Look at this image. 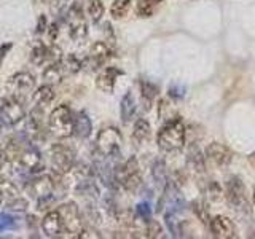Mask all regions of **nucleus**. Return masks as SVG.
<instances>
[{"mask_svg":"<svg viewBox=\"0 0 255 239\" xmlns=\"http://www.w3.org/2000/svg\"><path fill=\"white\" fill-rule=\"evenodd\" d=\"M187 129L180 118H172L159 127L156 143L166 153H179L185 147Z\"/></svg>","mask_w":255,"mask_h":239,"instance_id":"obj_1","label":"nucleus"},{"mask_svg":"<svg viewBox=\"0 0 255 239\" xmlns=\"http://www.w3.org/2000/svg\"><path fill=\"white\" fill-rule=\"evenodd\" d=\"M48 129L59 139H67L74 134V114L66 104L56 107L48 117Z\"/></svg>","mask_w":255,"mask_h":239,"instance_id":"obj_2","label":"nucleus"},{"mask_svg":"<svg viewBox=\"0 0 255 239\" xmlns=\"http://www.w3.org/2000/svg\"><path fill=\"white\" fill-rule=\"evenodd\" d=\"M115 182H118L128 191H137L142 185V174L139 161L135 156H131L125 164L117 167Z\"/></svg>","mask_w":255,"mask_h":239,"instance_id":"obj_3","label":"nucleus"},{"mask_svg":"<svg viewBox=\"0 0 255 239\" xmlns=\"http://www.w3.org/2000/svg\"><path fill=\"white\" fill-rule=\"evenodd\" d=\"M123 143V135L117 127L109 126L99 131L96 137V148L102 156H114L117 155Z\"/></svg>","mask_w":255,"mask_h":239,"instance_id":"obj_4","label":"nucleus"},{"mask_svg":"<svg viewBox=\"0 0 255 239\" xmlns=\"http://www.w3.org/2000/svg\"><path fill=\"white\" fill-rule=\"evenodd\" d=\"M67 24H69V35L75 43H83L88 37V26L83 16L82 3L75 0L67 13Z\"/></svg>","mask_w":255,"mask_h":239,"instance_id":"obj_5","label":"nucleus"},{"mask_svg":"<svg viewBox=\"0 0 255 239\" xmlns=\"http://www.w3.org/2000/svg\"><path fill=\"white\" fill-rule=\"evenodd\" d=\"M53 167L58 174H67L75 166V150L67 143H53L50 148Z\"/></svg>","mask_w":255,"mask_h":239,"instance_id":"obj_6","label":"nucleus"},{"mask_svg":"<svg viewBox=\"0 0 255 239\" xmlns=\"http://www.w3.org/2000/svg\"><path fill=\"white\" fill-rule=\"evenodd\" d=\"M34 88H35V78L29 72H18V74L10 77L6 83V90L10 93V96H13L19 102L26 101L29 98V94L34 91Z\"/></svg>","mask_w":255,"mask_h":239,"instance_id":"obj_7","label":"nucleus"},{"mask_svg":"<svg viewBox=\"0 0 255 239\" xmlns=\"http://www.w3.org/2000/svg\"><path fill=\"white\" fill-rule=\"evenodd\" d=\"M58 211H59L62 225H64V231L78 236L80 231L83 230V220H82V215H80L78 206L74 201H69V203L61 204L58 207Z\"/></svg>","mask_w":255,"mask_h":239,"instance_id":"obj_8","label":"nucleus"},{"mask_svg":"<svg viewBox=\"0 0 255 239\" xmlns=\"http://www.w3.org/2000/svg\"><path fill=\"white\" fill-rule=\"evenodd\" d=\"M225 198L228 204L233 207V209H239L243 211L247 207L249 204V198H247V191H246V187L243 180L233 175V177H230L227 185H225Z\"/></svg>","mask_w":255,"mask_h":239,"instance_id":"obj_9","label":"nucleus"},{"mask_svg":"<svg viewBox=\"0 0 255 239\" xmlns=\"http://www.w3.org/2000/svg\"><path fill=\"white\" fill-rule=\"evenodd\" d=\"M0 117L8 124H18L26 118V110L22 107V102L14 99L13 96L0 99Z\"/></svg>","mask_w":255,"mask_h":239,"instance_id":"obj_10","label":"nucleus"},{"mask_svg":"<svg viewBox=\"0 0 255 239\" xmlns=\"http://www.w3.org/2000/svg\"><path fill=\"white\" fill-rule=\"evenodd\" d=\"M0 199L6 204L8 209L13 211H24L27 207V201L21 196L18 187L6 179L0 180Z\"/></svg>","mask_w":255,"mask_h":239,"instance_id":"obj_11","label":"nucleus"},{"mask_svg":"<svg viewBox=\"0 0 255 239\" xmlns=\"http://www.w3.org/2000/svg\"><path fill=\"white\" fill-rule=\"evenodd\" d=\"M207 227H209V231L212 233L214 238H219V239L236 238L235 223L231 219L225 217V215H215V217H211Z\"/></svg>","mask_w":255,"mask_h":239,"instance_id":"obj_12","label":"nucleus"},{"mask_svg":"<svg viewBox=\"0 0 255 239\" xmlns=\"http://www.w3.org/2000/svg\"><path fill=\"white\" fill-rule=\"evenodd\" d=\"M112 53H114V51H112V48H110V45L107 42H96L91 46L88 59L83 61V66H85V64H88L90 70L99 69L112 58Z\"/></svg>","mask_w":255,"mask_h":239,"instance_id":"obj_13","label":"nucleus"},{"mask_svg":"<svg viewBox=\"0 0 255 239\" xmlns=\"http://www.w3.org/2000/svg\"><path fill=\"white\" fill-rule=\"evenodd\" d=\"M206 158L212 161L215 166L219 167H225L231 163V158H233V153L231 150L223 145L220 142H212L206 147Z\"/></svg>","mask_w":255,"mask_h":239,"instance_id":"obj_14","label":"nucleus"},{"mask_svg":"<svg viewBox=\"0 0 255 239\" xmlns=\"http://www.w3.org/2000/svg\"><path fill=\"white\" fill-rule=\"evenodd\" d=\"M18 164L21 167H24L26 171L29 172H40L43 171V159L40 151L34 147H29V148H22L19 159H18Z\"/></svg>","mask_w":255,"mask_h":239,"instance_id":"obj_15","label":"nucleus"},{"mask_svg":"<svg viewBox=\"0 0 255 239\" xmlns=\"http://www.w3.org/2000/svg\"><path fill=\"white\" fill-rule=\"evenodd\" d=\"M53 190H54V180L51 175H40V177L29 182V185H26L27 193L35 198L53 195Z\"/></svg>","mask_w":255,"mask_h":239,"instance_id":"obj_16","label":"nucleus"},{"mask_svg":"<svg viewBox=\"0 0 255 239\" xmlns=\"http://www.w3.org/2000/svg\"><path fill=\"white\" fill-rule=\"evenodd\" d=\"M123 75V70H120L118 67H106L96 78V86L99 88L102 93H114V88L118 77Z\"/></svg>","mask_w":255,"mask_h":239,"instance_id":"obj_17","label":"nucleus"},{"mask_svg":"<svg viewBox=\"0 0 255 239\" xmlns=\"http://www.w3.org/2000/svg\"><path fill=\"white\" fill-rule=\"evenodd\" d=\"M42 230L48 238H56L62 233L64 225H62V220H61V215H59L58 209L46 212V215L42 220Z\"/></svg>","mask_w":255,"mask_h":239,"instance_id":"obj_18","label":"nucleus"},{"mask_svg":"<svg viewBox=\"0 0 255 239\" xmlns=\"http://www.w3.org/2000/svg\"><path fill=\"white\" fill-rule=\"evenodd\" d=\"M21 151H22V147L16 137H6L2 145H0V156L8 163L18 161Z\"/></svg>","mask_w":255,"mask_h":239,"instance_id":"obj_19","label":"nucleus"},{"mask_svg":"<svg viewBox=\"0 0 255 239\" xmlns=\"http://www.w3.org/2000/svg\"><path fill=\"white\" fill-rule=\"evenodd\" d=\"M54 98H56L54 88L51 85H46V83L42 85L40 88H37L34 96H32L35 107H40V109H46L48 106H51V102L54 101Z\"/></svg>","mask_w":255,"mask_h":239,"instance_id":"obj_20","label":"nucleus"},{"mask_svg":"<svg viewBox=\"0 0 255 239\" xmlns=\"http://www.w3.org/2000/svg\"><path fill=\"white\" fill-rule=\"evenodd\" d=\"M93 131L91 120L85 112H78L74 117V134H77V137L80 139H88Z\"/></svg>","mask_w":255,"mask_h":239,"instance_id":"obj_21","label":"nucleus"},{"mask_svg":"<svg viewBox=\"0 0 255 239\" xmlns=\"http://www.w3.org/2000/svg\"><path fill=\"white\" fill-rule=\"evenodd\" d=\"M135 114V99L132 93H126L120 104V115H122L123 123H129Z\"/></svg>","mask_w":255,"mask_h":239,"instance_id":"obj_22","label":"nucleus"},{"mask_svg":"<svg viewBox=\"0 0 255 239\" xmlns=\"http://www.w3.org/2000/svg\"><path fill=\"white\" fill-rule=\"evenodd\" d=\"M62 75H64V70H62L61 62H51L50 66L43 70V82L51 86L59 85L62 82Z\"/></svg>","mask_w":255,"mask_h":239,"instance_id":"obj_23","label":"nucleus"},{"mask_svg":"<svg viewBox=\"0 0 255 239\" xmlns=\"http://www.w3.org/2000/svg\"><path fill=\"white\" fill-rule=\"evenodd\" d=\"M150 123L147 121L145 118H139L137 121L134 123V127H132V140L134 143H143L145 140H148L150 137Z\"/></svg>","mask_w":255,"mask_h":239,"instance_id":"obj_24","label":"nucleus"},{"mask_svg":"<svg viewBox=\"0 0 255 239\" xmlns=\"http://www.w3.org/2000/svg\"><path fill=\"white\" fill-rule=\"evenodd\" d=\"M50 59V46H46L42 42H35L30 50V62L34 66H42L43 62Z\"/></svg>","mask_w":255,"mask_h":239,"instance_id":"obj_25","label":"nucleus"},{"mask_svg":"<svg viewBox=\"0 0 255 239\" xmlns=\"http://www.w3.org/2000/svg\"><path fill=\"white\" fill-rule=\"evenodd\" d=\"M163 0H139L135 5V13L139 18H150L153 16Z\"/></svg>","mask_w":255,"mask_h":239,"instance_id":"obj_26","label":"nucleus"},{"mask_svg":"<svg viewBox=\"0 0 255 239\" xmlns=\"http://www.w3.org/2000/svg\"><path fill=\"white\" fill-rule=\"evenodd\" d=\"M180 212H174V211H166L164 214V220H166V227L171 231V235L175 238L183 236V228H182V220L179 219Z\"/></svg>","mask_w":255,"mask_h":239,"instance_id":"obj_27","label":"nucleus"},{"mask_svg":"<svg viewBox=\"0 0 255 239\" xmlns=\"http://www.w3.org/2000/svg\"><path fill=\"white\" fill-rule=\"evenodd\" d=\"M61 66H62V70H64V72H67V74H72V75H74V74H78V72L83 69V61H80V59L77 58V54L70 53V54L62 56Z\"/></svg>","mask_w":255,"mask_h":239,"instance_id":"obj_28","label":"nucleus"},{"mask_svg":"<svg viewBox=\"0 0 255 239\" xmlns=\"http://www.w3.org/2000/svg\"><path fill=\"white\" fill-rule=\"evenodd\" d=\"M131 8V0H114L110 6V14L114 19H122L128 14Z\"/></svg>","mask_w":255,"mask_h":239,"instance_id":"obj_29","label":"nucleus"},{"mask_svg":"<svg viewBox=\"0 0 255 239\" xmlns=\"http://www.w3.org/2000/svg\"><path fill=\"white\" fill-rule=\"evenodd\" d=\"M88 14L93 22H99L104 16V3L102 0H88Z\"/></svg>","mask_w":255,"mask_h":239,"instance_id":"obj_30","label":"nucleus"},{"mask_svg":"<svg viewBox=\"0 0 255 239\" xmlns=\"http://www.w3.org/2000/svg\"><path fill=\"white\" fill-rule=\"evenodd\" d=\"M188 163L195 167L196 171H204V158L201 155V151H199V148H196L195 145L190 148L188 151Z\"/></svg>","mask_w":255,"mask_h":239,"instance_id":"obj_31","label":"nucleus"},{"mask_svg":"<svg viewBox=\"0 0 255 239\" xmlns=\"http://www.w3.org/2000/svg\"><path fill=\"white\" fill-rule=\"evenodd\" d=\"M140 91H142V99L148 104V109H150L151 101H153L158 94V88L150 82H140Z\"/></svg>","mask_w":255,"mask_h":239,"instance_id":"obj_32","label":"nucleus"},{"mask_svg":"<svg viewBox=\"0 0 255 239\" xmlns=\"http://www.w3.org/2000/svg\"><path fill=\"white\" fill-rule=\"evenodd\" d=\"M193 211L196 214V217L201 220L204 225H207V223H209L211 215H209V209H207L204 203H199V201L193 203Z\"/></svg>","mask_w":255,"mask_h":239,"instance_id":"obj_33","label":"nucleus"},{"mask_svg":"<svg viewBox=\"0 0 255 239\" xmlns=\"http://www.w3.org/2000/svg\"><path fill=\"white\" fill-rule=\"evenodd\" d=\"M153 179L158 182V183H166L167 180V175H166V164L161 161V159H158V161L153 164Z\"/></svg>","mask_w":255,"mask_h":239,"instance_id":"obj_34","label":"nucleus"},{"mask_svg":"<svg viewBox=\"0 0 255 239\" xmlns=\"http://www.w3.org/2000/svg\"><path fill=\"white\" fill-rule=\"evenodd\" d=\"M135 215H137L139 219H142L143 222H148L151 220V209L147 203H140L135 207Z\"/></svg>","mask_w":255,"mask_h":239,"instance_id":"obj_35","label":"nucleus"},{"mask_svg":"<svg viewBox=\"0 0 255 239\" xmlns=\"http://www.w3.org/2000/svg\"><path fill=\"white\" fill-rule=\"evenodd\" d=\"M16 227V220L8 214H0V233L6 230H13Z\"/></svg>","mask_w":255,"mask_h":239,"instance_id":"obj_36","label":"nucleus"},{"mask_svg":"<svg viewBox=\"0 0 255 239\" xmlns=\"http://www.w3.org/2000/svg\"><path fill=\"white\" fill-rule=\"evenodd\" d=\"M148 225H147V236L148 238H159L161 236V233H163V228H161V225H159L158 222H155V220H148L147 222Z\"/></svg>","mask_w":255,"mask_h":239,"instance_id":"obj_37","label":"nucleus"},{"mask_svg":"<svg viewBox=\"0 0 255 239\" xmlns=\"http://www.w3.org/2000/svg\"><path fill=\"white\" fill-rule=\"evenodd\" d=\"M187 90H185V86H182V85H174L169 88V96L174 99H182L183 96H185Z\"/></svg>","mask_w":255,"mask_h":239,"instance_id":"obj_38","label":"nucleus"},{"mask_svg":"<svg viewBox=\"0 0 255 239\" xmlns=\"http://www.w3.org/2000/svg\"><path fill=\"white\" fill-rule=\"evenodd\" d=\"M48 29V22H46V16L45 14H40L38 16V21H37V27H35V32L37 34H43Z\"/></svg>","mask_w":255,"mask_h":239,"instance_id":"obj_39","label":"nucleus"},{"mask_svg":"<svg viewBox=\"0 0 255 239\" xmlns=\"http://www.w3.org/2000/svg\"><path fill=\"white\" fill-rule=\"evenodd\" d=\"M69 0H51V10L56 13H61L67 6Z\"/></svg>","mask_w":255,"mask_h":239,"instance_id":"obj_40","label":"nucleus"},{"mask_svg":"<svg viewBox=\"0 0 255 239\" xmlns=\"http://www.w3.org/2000/svg\"><path fill=\"white\" fill-rule=\"evenodd\" d=\"M48 38H50V42H53V40H56V37H58V32H59V26L58 22H53L51 26H48Z\"/></svg>","mask_w":255,"mask_h":239,"instance_id":"obj_41","label":"nucleus"},{"mask_svg":"<svg viewBox=\"0 0 255 239\" xmlns=\"http://www.w3.org/2000/svg\"><path fill=\"white\" fill-rule=\"evenodd\" d=\"M10 48H11V43H6V45H0V66H2V62H3V59H5L6 53L10 51Z\"/></svg>","mask_w":255,"mask_h":239,"instance_id":"obj_42","label":"nucleus"},{"mask_svg":"<svg viewBox=\"0 0 255 239\" xmlns=\"http://www.w3.org/2000/svg\"><path fill=\"white\" fill-rule=\"evenodd\" d=\"M252 203H254V207H255V188H254V193H252Z\"/></svg>","mask_w":255,"mask_h":239,"instance_id":"obj_43","label":"nucleus"},{"mask_svg":"<svg viewBox=\"0 0 255 239\" xmlns=\"http://www.w3.org/2000/svg\"><path fill=\"white\" fill-rule=\"evenodd\" d=\"M40 2H48V0H40Z\"/></svg>","mask_w":255,"mask_h":239,"instance_id":"obj_44","label":"nucleus"},{"mask_svg":"<svg viewBox=\"0 0 255 239\" xmlns=\"http://www.w3.org/2000/svg\"><path fill=\"white\" fill-rule=\"evenodd\" d=\"M0 204H2V199H0Z\"/></svg>","mask_w":255,"mask_h":239,"instance_id":"obj_45","label":"nucleus"}]
</instances>
